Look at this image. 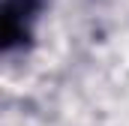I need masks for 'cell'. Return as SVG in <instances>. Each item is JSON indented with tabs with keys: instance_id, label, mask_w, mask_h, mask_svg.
<instances>
[{
	"instance_id": "cell-1",
	"label": "cell",
	"mask_w": 129,
	"mask_h": 126,
	"mask_svg": "<svg viewBox=\"0 0 129 126\" xmlns=\"http://www.w3.org/2000/svg\"><path fill=\"white\" fill-rule=\"evenodd\" d=\"M39 12V0H6L3 3V48L24 42Z\"/></svg>"
}]
</instances>
